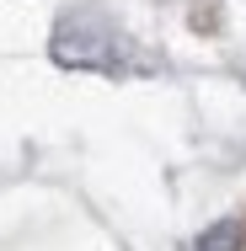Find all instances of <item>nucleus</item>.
<instances>
[{"label": "nucleus", "mask_w": 246, "mask_h": 251, "mask_svg": "<svg viewBox=\"0 0 246 251\" xmlns=\"http://www.w3.org/2000/svg\"><path fill=\"white\" fill-rule=\"evenodd\" d=\"M241 241H246L241 219H219V225H209V230L198 235L193 251H241Z\"/></svg>", "instance_id": "f257e3e1"}]
</instances>
